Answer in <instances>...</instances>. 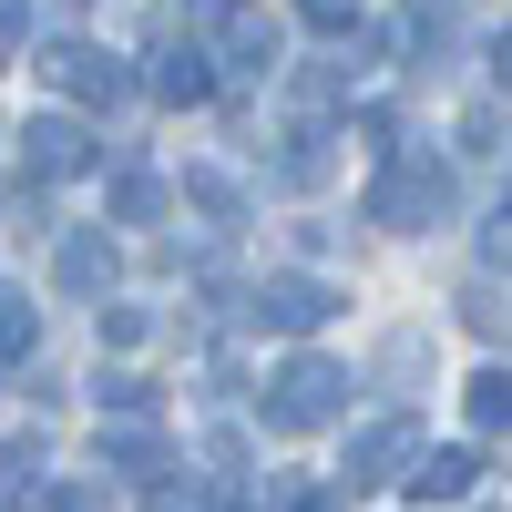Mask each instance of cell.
<instances>
[{"mask_svg":"<svg viewBox=\"0 0 512 512\" xmlns=\"http://www.w3.org/2000/svg\"><path fill=\"white\" fill-rule=\"evenodd\" d=\"M349 410V369L328 359H287L277 369V400H267V431H318V420Z\"/></svg>","mask_w":512,"mask_h":512,"instance_id":"6da1fadb","label":"cell"},{"mask_svg":"<svg viewBox=\"0 0 512 512\" xmlns=\"http://www.w3.org/2000/svg\"><path fill=\"white\" fill-rule=\"evenodd\" d=\"M441 205H451V175H441V164H390V175L369 185V216H379V226H441Z\"/></svg>","mask_w":512,"mask_h":512,"instance_id":"7a4b0ae2","label":"cell"},{"mask_svg":"<svg viewBox=\"0 0 512 512\" xmlns=\"http://www.w3.org/2000/svg\"><path fill=\"white\" fill-rule=\"evenodd\" d=\"M41 72H52L62 93H82V103H123V62L93 52V41H52V52H41Z\"/></svg>","mask_w":512,"mask_h":512,"instance_id":"3957f363","label":"cell"},{"mask_svg":"<svg viewBox=\"0 0 512 512\" xmlns=\"http://www.w3.org/2000/svg\"><path fill=\"white\" fill-rule=\"evenodd\" d=\"M328 308H338V287H318V277H267V287H256V318L287 328V338H297V328H318Z\"/></svg>","mask_w":512,"mask_h":512,"instance_id":"277c9868","label":"cell"},{"mask_svg":"<svg viewBox=\"0 0 512 512\" xmlns=\"http://www.w3.org/2000/svg\"><path fill=\"white\" fill-rule=\"evenodd\" d=\"M82 154H93V144H82V123H62V113L21 123V164H31V175H72Z\"/></svg>","mask_w":512,"mask_h":512,"instance_id":"5b68a950","label":"cell"},{"mask_svg":"<svg viewBox=\"0 0 512 512\" xmlns=\"http://www.w3.org/2000/svg\"><path fill=\"white\" fill-rule=\"evenodd\" d=\"M482 482V451H420L410 461V502H461Z\"/></svg>","mask_w":512,"mask_h":512,"instance_id":"8992f818","label":"cell"},{"mask_svg":"<svg viewBox=\"0 0 512 512\" xmlns=\"http://www.w3.org/2000/svg\"><path fill=\"white\" fill-rule=\"evenodd\" d=\"M410 451V420H379V431H359L349 441V472H338V482H349V492H369V482H390V461Z\"/></svg>","mask_w":512,"mask_h":512,"instance_id":"52a82bcc","label":"cell"},{"mask_svg":"<svg viewBox=\"0 0 512 512\" xmlns=\"http://www.w3.org/2000/svg\"><path fill=\"white\" fill-rule=\"evenodd\" d=\"M154 93H164V103H205V93H216V72H205V52H164Z\"/></svg>","mask_w":512,"mask_h":512,"instance_id":"ba28073f","label":"cell"},{"mask_svg":"<svg viewBox=\"0 0 512 512\" xmlns=\"http://www.w3.org/2000/svg\"><path fill=\"white\" fill-rule=\"evenodd\" d=\"M103 277H113V246H103V236H72V246H62V287H82V297H93Z\"/></svg>","mask_w":512,"mask_h":512,"instance_id":"9c48e42d","label":"cell"},{"mask_svg":"<svg viewBox=\"0 0 512 512\" xmlns=\"http://www.w3.org/2000/svg\"><path fill=\"white\" fill-rule=\"evenodd\" d=\"M472 420H482V431H512V369H482L472 379Z\"/></svg>","mask_w":512,"mask_h":512,"instance_id":"30bf717a","label":"cell"},{"mask_svg":"<svg viewBox=\"0 0 512 512\" xmlns=\"http://www.w3.org/2000/svg\"><path fill=\"white\" fill-rule=\"evenodd\" d=\"M236 62H246V72L277 62V21H267V11H236Z\"/></svg>","mask_w":512,"mask_h":512,"instance_id":"8fae6325","label":"cell"},{"mask_svg":"<svg viewBox=\"0 0 512 512\" xmlns=\"http://www.w3.org/2000/svg\"><path fill=\"white\" fill-rule=\"evenodd\" d=\"M31 338H41V318L21 308V297H11V287H0V359H21V349H31Z\"/></svg>","mask_w":512,"mask_h":512,"instance_id":"7c38bea8","label":"cell"},{"mask_svg":"<svg viewBox=\"0 0 512 512\" xmlns=\"http://www.w3.org/2000/svg\"><path fill=\"white\" fill-rule=\"evenodd\" d=\"M21 21H31V11H21V0H0V62H11V52H21Z\"/></svg>","mask_w":512,"mask_h":512,"instance_id":"4fadbf2b","label":"cell"}]
</instances>
